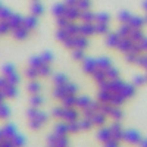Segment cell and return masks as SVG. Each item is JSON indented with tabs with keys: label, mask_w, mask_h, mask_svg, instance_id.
Instances as JSON below:
<instances>
[{
	"label": "cell",
	"mask_w": 147,
	"mask_h": 147,
	"mask_svg": "<svg viewBox=\"0 0 147 147\" xmlns=\"http://www.w3.org/2000/svg\"><path fill=\"white\" fill-rule=\"evenodd\" d=\"M41 12H43V6H41V5L35 3V5L32 6V13H35V15H40Z\"/></svg>",
	"instance_id": "obj_1"
}]
</instances>
